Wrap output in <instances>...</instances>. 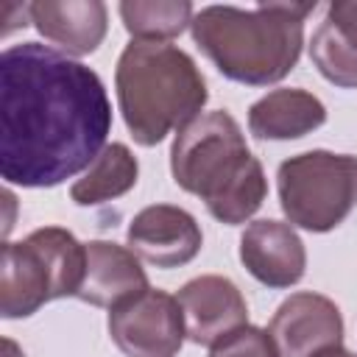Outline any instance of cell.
<instances>
[{"label": "cell", "instance_id": "obj_7", "mask_svg": "<svg viewBox=\"0 0 357 357\" xmlns=\"http://www.w3.org/2000/svg\"><path fill=\"white\" fill-rule=\"evenodd\" d=\"M109 335L126 357H176L187 335L178 298L148 287L109 312Z\"/></svg>", "mask_w": 357, "mask_h": 357}, {"label": "cell", "instance_id": "obj_9", "mask_svg": "<svg viewBox=\"0 0 357 357\" xmlns=\"http://www.w3.org/2000/svg\"><path fill=\"white\" fill-rule=\"evenodd\" d=\"M126 240L139 259L167 271L192 262L201 251L204 234L187 209L173 204H151L131 218Z\"/></svg>", "mask_w": 357, "mask_h": 357}, {"label": "cell", "instance_id": "obj_1", "mask_svg": "<svg viewBox=\"0 0 357 357\" xmlns=\"http://www.w3.org/2000/svg\"><path fill=\"white\" fill-rule=\"evenodd\" d=\"M112 103L95 70L39 42L0 56V176L56 187L106 148Z\"/></svg>", "mask_w": 357, "mask_h": 357}, {"label": "cell", "instance_id": "obj_16", "mask_svg": "<svg viewBox=\"0 0 357 357\" xmlns=\"http://www.w3.org/2000/svg\"><path fill=\"white\" fill-rule=\"evenodd\" d=\"M137 176H139V165L131 148L123 142H112L86 167V173L70 187V198L78 206H95V204L126 195L137 184Z\"/></svg>", "mask_w": 357, "mask_h": 357}, {"label": "cell", "instance_id": "obj_19", "mask_svg": "<svg viewBox=\"0 0 357 357\" xmlns=\"http://www.w3.org/2000/svg\"><path fill=\"white\" fill-rule=\"evenodd\" d=\"M321 357H357V354L349 351V349H343V346H337V349H332V351H326V354H321Z\"/></svg>", "mask_w": 357, "mask_h": 357}, {"label": "cell", "instance_id": "obj_10", "mask_svg": "<svg viewBox=\"0 0 357 357\" xmlns=\"http://www.w3.org/2000/svg\"><path fill=\"white\" fill-rule=\"evenodd\" d=\"M184 312L187 337L198 346H215L248 324V307L240 287L218 273L195 276L176 293Z\"/></svg>", "mask_w": 357, "mask_h": 357}, {"label": "cell", "instance_id": "obj_12", "mask_svg": "<svg viewBox=\"0 0 357 357\" xmlns=\"http://www.w3.org/2000/svg\"><path fill=\"white\" fill-rule=\"evenodd\" d=\"M148 273L139 265V257L117 243L109 240H89L86 243V273L75 298L92 307H120L134 296L145 293Z\"/></svg>", "mask_w": 357, "mask_h": 357}, {"label": "cell", "instance_id": "obj_11", "mask_svg": "<svg viewBox=\"0 0 357 357\" xmlns=\"http://www.w3.org/2000/svg\"><path fill=\"white\" fill-rule=\"evenodd\" d=\"M240 262L268 287H290L307 271V251L290 223L262 218L245 226L240 237Z\"/></svg>", "mask_w": 357, "mask_h": 357}, {"label": "cell", "instance_id": "obj_6", "mask_svg": "<svg viewBox=\"0 0 357 357\" xmlns=\"http://www.w3.org/2000/svg\"><path fill=\"white\" fill-rule=\"evenodd\" d=\"M279 204L290 226L332 231L357 206V156L324 148L296 153L279 165Z\"/></svg>", "mask_w": 357, "mask_h": 357}, {"label": "cell", "instance_id": "obj_14", "mask_svg": "<svg viewBox=\"0 0 357 357\" xmlns=\"http://www.w3.org/2000/svg\"><path fill=\"white\" fill-rule=\"evenodd\" d=\"M326 123V106L307 89L282 86L248 109V131L259 139H298Z\"/></svg>", "mask_w": 357, "mask_h": 357}, {"label": "cell", "instance_id": "obj_8", "mask_svg": "<svg viewBox=\"0 0 357 357\" xmlns=\"http://www.w3.org/2000/svg\"><path fill=\"white\" fill-rule=\"evenodd\" d=\"M268 335L279 357H321L343 343V315L332 298L301 290L279 304Z\"/></svg>", "mask_w": 357, "mask_h": 357}, {"label": "cell", "instance_id": "obj_13", "mask_svg": "<svg viewBox=\"0 0 357 357\" xmlns=\"http://www.w3.org/2000/svg\"><path fill=\"white\" fill-rule=\"evenodd\" d=\"M28 6L33 28L67 56H86L106 36L109 14L100 0H36Z\"/></svg>", "mask_w": 357, "mask_h": 357}, {"label": "cell", "instance_id": "obj_4", "mask_svg": "<svg viewBox=\"0 0 357 357\" xmlns=\"http://www.w3.org/2000/svg\"><path fill=\"white\" fill-rule=\"evenodd\" d=\"M114 89L134 142L159 145L173 128L195 120L209 98L190 53L170 42L134 39L117 59Z\"/></svg>", "mask_w": 357, "mask_h": 357}, {"label": "cell", "instance_id": "obj_18", "mask_svg": "<svg viewBox=\"0 0 357 357\" xmlns=\"http://www.w3.org/2000/svg\"><path fill=\"white\" fill-rule=\"evenodd\" d=\"M209 357H279L268 329L259 326H243L212 346Z\"/></svg>", "mask_w": 357, "mask_h": 357}, {"label": "cell", "instance_id": "obj_15", "mask_svg": "<svg viewBox=\"0 0 357 357\" xmlns=\"http://www.w3.org/2000/svg\"><path fill=\"white\" fill-rule=\"evenodd\" d=\"M310 59L318 73L343 89H357V3L337 0L310 42Z\"/></svg>", "mask_w": 357, "mask_h": 357}, {"label": "cell", "instance_id": "obj_2", "mask_svg": "<svg viewBox=\"0 0 357 357\" xmlns=\"http://www.w3.org/2000/svg\"><path fill=\"white\" fill-rule=\"evenodd\" d=\"M170 173L226 226L245 223L268 195L259 159L251 156L243 128L223 109L204 112L178 128L170 148Z\"/></svg>", "mask_w": 357, "mask_h": 357}, {"label": "cell", "instance_id": "obj_3", "mask_svg": "<svg viewBox=\"0 0 357 357\" xmlns=\"http://www.w3.org/2000/svg\"><path fill=\"white\" fill-rule=\"evenodd\" d=\"M312 3H262L257 8L204 6L192 17V39L204 56L231 81L268 86L298 61L304 20Z\"/></svg>", "mask_w": 357, "mask_h": 357}, {"label": "cell", "instance_id": "obj_5", "mask_svg": "<svg viewBox=\"0 0 357 357\" xmlns=\"http://www.w3.org/2000/svg\"><path fill=\"white\" fill-rule=\"evenodd\" d=\"M84 273L86 243H78L61 226H45L20 243H6L0 271L3 318H28L53 298L78 296Z\"/></svg>", "mask_w": 357, "mask_h": 357}, {"label": "cell", "instance_id": "obj_17", "mask_svg": "<svg viewBox=\"0 0 357 357\" xmlns=\"http://www.w3.org/2000/svg\"><path fill=\"white\" fill-rule=\"evenodd\" d=\"M120 17L134 39L167 42L192 25L195 8L187 0H123Z\"/></svg>", "mask_w": 357, "mask_h": 357}]
</instances>
